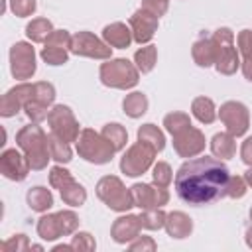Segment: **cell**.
<instances>
[{
	"label": "cell",
	"instance_id": "cell-12",
	"mask_svg": "<svg viewBox=\"0 0 252 252\" xmlns=\"http://www.w3.org/2000/svg\"><path fill=\"white\" fill-rule=\"evenodd\" d=\"M220 120L232 136H242L248 128V110L240 102H226L220 106Z\"/></svg>",
	"mask_w": 252,
	"mask_h": 252
},
{
	"label": "cell",
	"instance_id": "cell-40",
	"mask_svg": "<svg viewBox=\"0 0 252 252\" xmlns=\"http://www.w3.org/2000/svg\"><path fill=\"white\" fill-rule=\"evenodd\" d=\"M57 217H59L63 234H69V232L77 226V217H75V213H71V211H61V213H57Z\"/></svg>",
	"mask_w": 252,
	"mask_h": 252
},
{
	"label": "cell",
	"instance_id": "cell-20",
	"mask_svg": "<svg viewBox=\"0 0 252 252\" xmlns=\"http://www.w3.org/2000/svg\"><path fill=\"white\" fill-rule=\"evenodd\" d=\"M193 59L201 67H209L211 63H215V41H213V37L205 35L193 45Z\"/></svg>",
	"mask_w": 252,
	"mask_h": 252
},
{
	"label": "cell",
	"instance_id": "cell-31",
	"mask_svg": "<svg viewBox=\"0 0 252 252\" xmlns=\"http://www.w3.org/2000/svg\"><path fill=\"white\" fill-rule=\"evenodd\" d=\"M59 191H61L63 201H65L67 205H73V207L83 205V203H85V199H87L85 189H83L79 183H75V181H69V183H67L65 187H61Z\"/></svg>",
	"mask_w": 252,
	"mask_h": 252
},
{
	"label": "cell",
	"instance_id": "cell-35",
	"mask_svg": "<svg viewBox=\"0 0 252 252\" xmlns=\"http://www.w3.org/2000/svg\"><path fill=\"white\" fill-rule=\"evenodd\" d=\"M32 98L37 100V102H41V104H45V106H49L53 102V98H55V89L49 83H35L33 85V96Z\"/></svg>",
	"mask_w": 252,
	"mask_h": 252
},
{
	"label": "cell",
	"instance_id": "cell-11",
	"mask_svg": "<svg viewBox=\"0 0 252 252\" xmlns=\"http://www.w3.org/2000/svg\"><path fill=\"white\" fill-rule=\"evenodd\" d=\"M71 35L65 30L53 32L47 41L45 47L41 49V57L43 61H47L49 65H63L67 61V49H71Z\"/></svg>",
	"mask_w": 252,
	"mask_h": 252
},
{
	"label": "cell",
	"instance_id": "cell-13",
	"mask_svg": "<svg viewBox=\"0 0 252 252\" xmlns=\"http://www.w3.org/2000/svg\"><path fill=\"white\" fill-rule=\"evenodd\" d=\"M0 169H2L4 177L12 179V181H22V179H26V175L30 171V161L18 150H6L0 156Z\"/></svg>",
	"mask_w": 252,
	"mask_h": 252
},
{
	"label": "cell",
	"instance_id": "cell-28",
	"mask_svg": "<svg viewBox=\"0 0 252 252\" xmlns=\"http://www.w3.org/2000/svg\"><path fill=\"white\" fill-rule=\"evenodd\" d=\"M47 144H49V154L55 161H61V163H67L71 159V150L67 146L65 140H61L59 136H55L53 132L47 136Z\"/></svg>",
	"mask_w": 252,
	"mask_h": 252
},
{
	"label": "cell",
	"instance_id": "cell-29",
	"mask_svg": "<svg viewBox=\"0 0 252 252\" xmlns=\"http://www.w3.org/2000/svg\"><path fill=\"white\" fill-rule=\"evenodd\" d=\"M148 108V98L142 94V93H132L124 98V112L132 118H138L146 112Z\"/></svg>",
	"mask_w": 252,
	"mask_h": 252
},
{
	"label": "cell",
	"instance_id": "cell-19",
	"mask_svg": "<svg viewBox=\"0 0 252 252\" xmlns=\"http://www.w3.org/2000/svg\"><path fill=\"white\" fill-rule=\"evenodd\" d=\"M142 226L140 217H122L112 226V236L116 242H126L128 238L138 234V228Z\"/></svg>",
	"mask_w": 252,
	"mask_h": 252
},
{
	"label": "cell",
	"instance_id": "cell-2",
	"mask_svg": "<svg viewBox=\"0 0 252 252\" xmlns=\"http://www.w3.org/2000/svg\"><path fill=\"white\" fill-rule=\"evenodd\" d=\"M16 142L24 150L32 169H43L47 165V159L51 158L49 144H47V136L43 134V130L37 124L24 126L16 134Z\"/></svg>",
	"mask_w": 252,
	"mask_h": 252
},
{
	"label": "cell",
	"instance_id": "cell-43",
	"mask_svg": "<svg viewBox=\"0 0 252 252\" xmlns=\"http://www.w3.org/2000/svg\"><path fill=\"white\" fill-rule=\"evenodd\" d=\"M144 8L154 12L156 16H161L167 10V0H144Z\"/></svg>",
	"mask_w": 252,
	"mask_h": 252
},
{
	"label": "cell",
	"instance_id": "cell-41",
	"mask_svg": "<svg viewBox=\"0 0 252 252\" xmlns=\"http://www.w3.org/2000/svg\"><path fill=\"white\" fill-rule=\"evenodd\" d=\"M244 193H246V183H244V179H242V177H230L226 195H230V197H242Z\"/></svg>",
	"mask_w": 252,
	"mask_h": 252
},
{
	"label": "cell",
	"instance_id": "cell-4",
	"mask_svg": "<svg viewBox=\"0 0 252 252\" xmlns=\"http://www.w3.org/2000/svg\"><path fill=\"white\" fill-rule=\"evenodd\" d=\"M232 39L234 37H232V32L228 28L217 30L215 35H213V41H215V63H217L219 73H224V75H232L236 71V67H238V55H236Z\"/></svg>",
	"mask_w": 252,
	"mask_h": 252
},
{
	"label": "cell",
	"instance_id": "cell-22",
	"mask_svg": "<svg viewBox=\"0 0 252 252\" xmlns=\"http://www.w3.org/2000/svg\"><path fill=\"white\" fill-rule=\"evenodd\" d=\"M238 45H240V53H242V57H244V61H242L244 77H246L248 81H252V32H250V30L240 32V35H238Z\"/></svg>",
	"mask_w": 252,
	"mask_h": 252
},
{
	"label": "cell",
	"instance_id": "cell-47",
	"mask_svg": "<svg viewBox=\"0 0 252 252\" xmlns=\"http://www.w3.org/2000/svg\"><path fill=\"white\" fill-rule=\"evenodd\" d=\"M250 217H252V211H250Z\"/></svg>",
	"mask_w": 252,
	"mask_h": 252
},
{
	"label": "cell",
	"instance_id": "cell-39",
	"mask_svg": "<svg viewBox=\"0 0 252 252\" xmlns=\"http://www.w3.org/2000/svg\"><path fill=\"white\" fill-rule=\"evenodd\" d=\"M49 181H51L53 187L61 189V187H65L69 181H73V177H71L69 171H65V169H61V167H53L51 173H49Z\"/></svg>",
	"mask_w": 252,
	"mask_h": 252
},
{
	"label": "cell",
	"instance_id": "cell-45",
	"mask_svg": "<svg viewBox=\"0 0 252 252\" xmlns=\"http://www.w3.org/2000/svg\"><path fill=\"white\" fill-rule=\"evenodd\" d=\"M240 156H242L244 163L252 165V138H248V140L242 144V148H240Z\"/></svg>",
	"mask_w": 252,
	"mask_h": 252
},
{
	"label": "cell",
	"instance_id": "cell-44",
	"mask_svg": "<svg viewBox=\"0 0 252 252\" xmlns=\"http://www.w3.org/2000/svg\"><path fill=\"white\" fill-rule=\"evenodd\" d=\"M81 246H87V248H93V246H94V242L91 240V234L81 232V234H77V236H75L73 248H81Z\"/></svg>",
	"mask_w": 252,
	"mask_h": 252
},
{
	"label": "cell",
	"instance_id": "cell-46",
	"mask_svg": "<svg viewBox=\"0 0 252 252\" xmlns=\"http://www.w3.org/2000/svg\"><path fill=\"white\" fill-rule=\"evenodd\" d=\"M244 179H246V181L252 185V169H248V171H246V177H244Z\"/></svg>",
	"mask_w": 252,
	"mask_h": 252
},
{
	"label": "cell",
	"instance_id": "cell-23",
	"mask_svg": "<svg viewBox=\"0 0 252 252\" xmlns=\"http://www.w3.org/2000/svg\"><path fill=\"white\" fill-rule=\"evenodd\" d=\"M53 33L51 22L45 18H35L26 26V35L32 41H47V37Z\"/></svg>",
	"mask_w": 252,
	"mask_h": 252
},
{
	"label": "cell",
	"instance_id": "cell-7",
	"mask_svg": "<svg viewBox=\"0 0 252 252\" xmlns=\"http://www.w3.org/2000/svg\"><path fill=\"white\" fill-rule=\"evenodd\" d=\"M47 122L51 126V132L55 136H59L65 142H75L79 138V124L71 112V108L57 104L53 110H49Z\"/></svg>",
	"mask_w": 252,
	"mask_h": 252
},
{
	"label": "cell",
	"instance_id": "cell-33",
	"mask_svg": "<svg viewBox=\"0 0 252 252\" xmlns=\"http://www.w3.org/2000/svg\"><path fill=\"white\" fill-rule=\"evenodd\" d=\"M163 124H165V128L175 136V134L183 132L185 128H189V126H191V120H189V116L183 114V112H171V114H167V116L163 118Z\"/></svg>",
	"mask_w": 252,
	"mask_h": 252
},
{
	"label": "cell",
	"instance_id": "cell-15",
	"mask_svg": "<svg viewBox=\"0 0 252 252\" xmlns=\"http://www.w3.org/2000/svg\"><path fill=\"white\" fill-rule=\"evenodd\" d=\"M130 26H132V35L138 43H146L154 37L156 30H158V16L146 8L138 10L132 18H130Z\"/></svg>",
	"mask_w": 252,
	"mask_h": 252
},
{
	"label": "cell",
	"instance_id": "cell-25",
	"mask_svg": "<svg viewBox=\"0 0 252 252\" xmlns=\"http://www.w3.org/2000/svg\"><path fill=\"white\" fill-rule=\"evenodd\" d=\"M37 232L45 240H55L57 236H61L63 230H61L59 217L57 215H45V217H41L39 222H37Z\"/></svg>",
	"mask_w": 252,
	"mask_h": 252
},
{
	"label": "cell",
	"instance_id": "cell-32",
	"mask_svg": "<svg viewBox=\"0 0 252 252\" xmlns=\"http://www.w3.org/2000/svg\"><path fill=\"white\" fill-rule=\"evenodd\" d=\"M102 136L112 144L114 150H122L124 144H126V138H128L126 130H124L120 124H106V126L102 128Z\"/></svg>",
	"mask_w": 252,
	"mask_h": 252
},
{
	"label": "cell",
	"instance_id": "cell-18",
	"mask_svg": "<svg viewBox=\"0 0 252 252\" xmlns=\"http://www.w3.org/2000/svg\"><path fill=\"white\" fill-rule=\"evenodd\" d=\"M102 35H104L106 43L112 45V47H128L130 41H132V32L124 24H120V22L106 26Z\"/></svg>",
	"mask_w": 252,
	"mask_h": 252
},
{
	"label": "cell",
	"instance_id": "cell-36",
	"mask_svg": "<svg viewBox=\"0 0 252 252\" xmlns=\"http://www.w3.org/2000/svg\"><path fill=\"white\" fill-rule=\"evenodd\" d=\"M140 222H142V226H148V228H159V226L165 224V217H163V213L158 211V209H148V211L140 217Z\"/></svg>",
	"mask_w": 252,
	"mask_h": 252
},
{
	"label": "cell",
	"instance_id": "cell-3",
	"mask_svg": "<svg viewBox=\"0 0 252 252\" xmlns=\"http://www.w3.org/2000/svg\"><path fill=\"white\" fill-rule=\"evenodd\" d=\"M77 152L87 159V161H93V163H106L112 154L116 152L112 148V144L102 136V134H96L93 130H83L81 136L77 138Z\"/></svg>",
	"mask_w": 252,
	"mask_h": 252
},
{
	"label": "cell",
	"instance_id": "cell-16",
	"mask_svg": "<svg viewBox=\"0 0 252 252\" xmlns=\"http://www.w3.org/2000/svg\"><path fill=\"white\" fill-rule=\"evenodd\" d=\"M33 96V85L22 83L14 89H10L0 102V114L2 116H14L22 106H26V102Z\"/></svg>",
	"mask_w": 252,
	"mask_h": 252
},
{
	"label": "cell",
	"instance_id": "cell-1",
	"mask_svg": "<svg viewBox=\"0 0 252 252\" xmlns=\"http://www.w3.org/2000/svg\"><path fill=\"white\" fill-rule=\"evenodd\" d=\"M228 169L220 159L203 156L185 161L175 175V191L187 205H209L228 191Z\"/></svg>",
	"mask_w": 252,
	"mask_h": 252
},
{
	"label": "cell",
	"instance_id": "cell-30",
	"mask_svg": "<svg viewBox=\"0 0 252 252\" xmlns=\"http://www.w3.org/2000/svg\"><path fill=\"white\" fill-rule=\"evenodd\" d=\"M193 114L201 120V122H205V124H211L213 120H215V104H213V100L211 98H205V96H199V98H195L193 100Z\"/></svg>",
	"mask_w": 252,
	"mask_h": 252
},
{
	"label": "cell",
	"instance_id": "cell-42",
	"mask_svg": "<svg viewBox=\"0 0 252 252\" xmlns=\"http://www.w3.org/2000/svg\"><path fill=\"white\" fill-rule=\"evenodd\" d=\"M24 248H28V238L24 234H18V236H14V238H10V240H6L2 244V250H6V252H10V250H24Z\"/></svg>",
	"mask_w": 252,
	"mask_h": 252
},
{
	"label": "cell",
	"instance_id": "cell-27",
	"mask_svg": "<svg viewBox=\"0 0 252 252\" xmlns=\"http://www.w3.org/2000/svg\"><path fill=\"white\" fill-rule=\"evenodd\" d=\"M138 140H140V142H146V144L152 146L156 152L163 150V144H165L163 134H161L154 124H144V126L138 130Z\"/></svg>",
	"mask_w": 252,
	"mask_h": 252
},
{
	"label": "cell",
	"instance_id": "cell-5",
	"mask_svg": "<svg viewBox=\"0 0 252 252\" xmlns=\"http://www.w3.org/2000/svg\"><path fill=\"white\" fill-rule=\"evenodd\" d=\"M100 79L104 85L114 89H130L138 83V71L134 65L126 59H114L108 63H102L100 67Z\"/></svg>",
	"mask_w": 252,
	"mask_h": 252
},
{
	"label": "cell",
	"instance_id": "cell-8",
	"mask_svg": "<svg viewBox=\"0 0 252 252\" xmlns=\"http://www.w3.org/2000/svg\"><path fill=\"white\" fill-rule=\"evenodd\" d=\"M154 156H156V150L152 146H148L146 142H138L124 154L120 167L126 175H132V177L140 175L150 167V163L154 161Z\"/></svg>",
	"mask_w": 252,
	"mask_h": 252
},
{
	"label": "cell",
	"instance_id": "cell-17",
	"mask_svg": "<svg viewBox=\"0 0 252 252\" xmlns=\"http://www.w3.org/2000/svg\"><path fill=\"white\" fill-rule=\"evenodd\" d=\"M173 146H175V152L183 158H191V156H197L199 152H203L205 148V138L203 134L197 130V128H185L183 132L175 134L173 136Z\"/></svg>",
	"mask_w": 252,
	"mask_h": 252
},
{
	"label": "cell",
	"instance_id": "cell-21",
	"mask_svg": "<svg viewBox=\"0 0 252 252\" xmlns=\"http://www.w3.org/2000/svg\"><path fill=\"white\" fill-rule=\"evenodd\" d=\"M165 226L171 236L183 238L191 232V219L185 217L183 213H171L169 217H165Z\"/></svg>",
	"mask_w": 252,
	"mask_h": 252
},
{
	"label": "cell",
	"instance_id": "cell-10",
	"mask_svg": "<svg viewBox=\"0 0 252 252\" xmlns=\"http://www.w3.org/2000/svg\"><path fill=\"white\" fill-rule=\"evenodd\" d=\"M110 49L106 43H102L98 37H94L89 32H79L77 35H73L71 39V51L77 55H85V57H96V59H106L110 57Z\"/></svg>",
	"mask_w": 252,
	"mask_h": 252
},
{
	"label": "cell",
	"instance_id": "cell-24",
	"mask_svg": "<svg viewBox=\"0 0 252 252\" xmlns=\"http://www.w3.org/2000/svg\"><path fill=\"white\" fill-rule=\"evenodd\" d=\"M211 148H213V154L219 156V158H232L234 152H236V142L232 138V134H217L211 142Z\"/></svg>",
	"mask_w": 252,
	"mask_h": 252
},
{
	"label": "cell",
	"instance_id": "cell-37",
	"mask_svg": "<svg viewBox=\"0 0 252 252\" xmlns=\"http://www.w3.org/2000/svg\"><path fill=\"white\" fill-rule=\"evenodd\" d=\"M10 8L16 16H30L35 10V0H10Z\"/></svg>",
	"mask_w": 252,
	"mask_h": 252
},
{
	"label": "cell",
	"instance_id": "cell-14",
	"mask_svg": "<svg viewBox=\"0 0 252 252\" xmlns=\"http://www.w3.org/2000/svg\"><path fill=\"white\" fill-rule=\"evenodd\" d=\"M132 199L134 205H138L140 209L148 211V209H158L161 205H165L167 201V191L163 187H152V185H144L138 183L132 187Z\"/></svg>",
	"mask_w": 252,
	"mask_h": 252
},
{
	"label": "cell",
	"instance_id": "cell-38",
	"mask_svg": "<svg viewBox=\"0 0 252 252\" xmlns=\"http://www.w3.org/2000/svg\"><path fill=\"white\" fill-rule=\"evenodd\" d=\"M154 181L159 185V187H165L169 181H171V169L167 163L159 161L156 167H154Z\"/></svg>",
	"mask_w": 252,
	"mask_h": 252
},
{
	"label": "cell",
	"instance_id": "cell-9",
	"mask_svg": "<svg viewBox=\"0 0 252 252\" xmlns=\"http://www.w3.org/2000/svg\"><path fill=\"white\" fill-rule=\"evenodd\" d=\"M10 63L12 75L16 79H30L35 73V53L30 43L18 41L10 49Z\"/></svg>",
	"mask_w": 252,
	"mask_h": 252
},
{
	"label": "cell",
	"instance_id": "cell-26",
	"mask_svg": "<svg viewBox=\"0 0 252 252\" xmlns=\"http://www.w3.org/2000/svg\"><path fill=\"white\" fill-rule=\"evenodd\" d=\"M28 203L33 211H47L53 205V197L45 187H33L28 193Z\"/></svg>",
	"mask_w": 252,
	"mask_h": 252
},
{
	"label": "cell",
	"instance_id": "cell-34",
	"mask_svg": "<svg viewBox=\"0 0 252 252\" xmlns=\"http://www.w3.org/2000/svg\"><path fill=\"white\" fill-rule=\"evenodd\" d=\"M136 63H138V69L142 73L152 71V67L156 63V47L154 45H146L140 51H136Z\"/></svg>",
	"mask_w": 252,
	"mask_h": 252
},
{
	"label": "cell",
	"instance_id": "cell-6",
	"mask_svg": "<svg viewBox=\"0 0 252 252\" xmlns=\"http://www.w3.org/2000/svg\"><path fill=\"white\" fill-rule=\"evenodd\" d=\"M96 193L114 211H126L134 205L132 191H126L118 177H102L96 185Z\"/></svg>",
	"mask_w": 252,
	"mask_h": 252
}]
</instances>
